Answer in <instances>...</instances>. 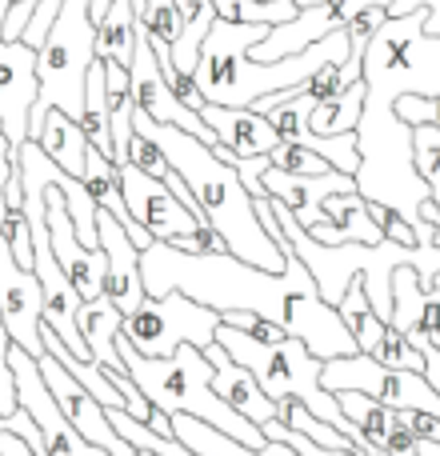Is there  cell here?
Segmentation results:
<instances>
[{
    "mask_svg": "<svg viewBox=\"0 0 440 456\" xmlns=\"http://www.w3.org/2000/svg\"><path fill=\"white\" fill-rule=\"evenodd\" d=\"M369 205V216L380 224V232H385V240H396V244H409V248H417V232H412V224L404 221L396 208L388 205H377V200H364Z\"/></svg>",
    "mask_w": 440,
    "mask_h": 456,
    "instance_id": "cell-36",
    "label": "cell"
},
{
    "mask_svg": "<svg viewBox=\"0 0 440 456\" xmlns=\"http://www.w3.org/2000/svg\"><path fill=\"white\" fill-rule=\"evenodd\" d=\"M321 385L329 388L332 396L337 393H364V396H372V401L388 404V409H412V412H433V417H440V396L425 380V372L388 369V364L372 361L369 353L324 361Z\"/></svg>",
    "mask_w": 440,
    "mask_h": 456,
    "instance_id": "cell-6",
    "label": "cell"
},
{
    "mask_svg": "<svg viewBox=\"0 0 440 456\" xmlns=\"http://www.w3.org/2000/svg\"><path fill=\"white\" fill-rule=\"evenodd\" d=\"M364 112V80H356L348 93H340L337 101H321L308 117V128L321 136H340V133H356Z\"/></svg>",
    "mask_w": 440,
    "mask_h": 456,
    "instance_id": "cell-24",
    "label": "cell"
},
{
    "mask_svg": "<svg viewBox=\"0 0 440 456\" xmlns=\"http://www.w3.org/2000/svg\"><path fill=\"white\" fill-rule=\"evenodd\" d=\"M216 345H224V353L232 356L236 364H244V369H249L252 377L260 380V388H265L273 401L297 396V401H305L308 409L316 412V417L329 420L332 428H340V433H345L348 441L356 444V425L345 417V409H340L337 396H332L329 388L321 385L324 361L308 353L305 340L289 337V340H281V345H260V340L244 337L240 329H232V324L220 321Z\"/></svg>",
    "mask_w": 440,
    "mask_h": 456,
    "instance_id": "cell-4",
    "label": "cell"
},
{
    "mask_svg": "<svg viewBox=\"0 0 440 456\" xmlns=\"http://www.w3.org/2000/svg\"><path fill=\"white\" fill-rule=\"evenodd\" d=\"M420 321H425L420 273L412 265H404L393 273V324L404 332V337H412V332H420Z\"/></svg>",
    "mask_w": 440,
    "mask_h": 456,
    "instance_id": "cell-25",
    "label": "cell"
},
{
    "mask_svg": "<svg viewBox=\"0 0 440 456\" xmlns=\"http://www.w3.org/2000/svg\"><path fill=\"white\" fill-rule=\"evenodd\" d=\"M433 228H436V232H433V244H436V248H440V216H436V221H433ZM436 289H440V273H436Z\"/></svg>",
    "mask_w": 440,
    "mask_h": 456,
    "instance_id": "cell-48",
    "label": "cell"
},
{
    "mask_svg": "<svg viewBox=\"0 0 440 456\" xmlns=\"http://www.w3.org/2000/svg\"><path fill=\"white\" fill-rule=\"evenodd\" d=\"M120 192H125V205H128V213H133V221L141 224L152 240H173V236L192 232V228L205 224L173 197V189H168L165 181L141 173L136 165L120 168Z\"/></svg>",
    "mask_w": 440,
    "mask_h": 456,
    "instance_id": "cell-11",
    "label": "cell"
},
{
    "mask_svg": "<svg viewBox=\"0 0 440 456\" xmlns=\"http://www.w3.org/2000/svg\"><path fill=\"white\" fill-rule=\"evenodd\" d=\"M297 8H313V4H321V0H292Z\"/></svg>",
    "mask_w": 440,
    "mask_h": 456,
    "instance_id": "cell-49",
    "label": "cell"
},
{
    "mask_svg": "<svg viewBox=\"0 0 440 456\" xmlns=\"http://www.w3.org/2000/svg\"><path fill=\"white\" fill-rule=\"evenodd\" d=\"M324 216L332 221V228L340 232L345 244H380L385 240V232H380V224L369 216V205H364L361 192L324 197Z\"/></svg>",
    "mask_w": 440,
    "mask_h": 456,
    "instance_id": "cell-20",
    "label": "cell"
},
{
    "mask_svg": "<svg viewBox=\"0 0 440 456\" xmlns=\"http://www.w3.org/2000/svg\"><path fill=\"white\" fill-rule=\"evenodd\" d=\"M417 456H440V444H433V441H420V444H417Z\"/></svg>",
    "mask_w": 440,
    "mask_h": 456,
    "instance_id": "cell-47",
    "label": "cell"
},
{
    "mask_svg": "<svg viewBox=\"0 0 440 456\" xmlns=\"http://www.w3.org/2000/svg\"><path fill=\"white\" fill-rule=\"evenodd\" d=\"M88 144L101 149L112 160V104H109V80H104V64L96 61L88 69V85H85V117H80Z\"/></svg>",
    "mask_w": 440,
    "mask_h": 456,
    "instance_id": "cell-21",
    "label": "cell"
},
{
    "mask_svg": "<svg viewBox=\"0 0 440 456\" xmlns=\"http://www.w3.org/2000/svg\"><path fill=\"white\" fill-rule=\"evenodd\" d=\"M133 128L144 133L168 157V165H173L176 173H181V181L192 189L205 221L224 236L232 256L249 260V265L265 268V273H284L292 248L284 252L281 244L268 236V228L260 224V216H257V200L249 197V189H244L240 173H236L232 165L216 160V152L208 149L205 141L189 136L184 128L157 125V120H149L144 112L133 117Z\"/></svg>",
    "mask_w": 440,
    "mask_h": 456,
    "instance_id": "cell-2",
    "label": "cell"
},
{
    "mask_svg": "<svg viewBox=\"0 0 440 456\" xmlns=\"http://www.w3.org/2000/svg\"><path fill=\"white\" fill-rule=\"evenodd\" d=\"M0 456H37L16 433H0Z\"/></svg>",
    "mask_w": 440,
    "mask_h": 456,
    "instance_id": "cell-44",
    "label": "cell"
},
{
    "mask_svg": "<svg viewBox=\"0 0 440 456\" xmlns=\"http://www.w3.org/2000/svg\"><path fill=\"white\" fill-rule=\"evenodd\" d=\"M372 4L388 8L393 0H321V4H313V8H300L289 24H276L249 56L260 64H276V61H284V56H297V53H305V48L345 32L348 20H356V16Z\"/></svg>",
    "mask_w": 440,
    "mask_h": 456,
    "instance_id": "cell-8",
    "label": "cell"
},
{
    "mask_svg": "<svg viewBox=\"0 0 440 456\" xmlns=\"http://www.w3.org/2000/svg\"><path fill=\"white\" fill-rule=\"evenodd\" d=\"M292 248V244H289ZM141 276L149 297H168L184 292L197 305L213 313H257L265 321L281 324L284 337H297L308 345V353L321 361L337 356H356L361 345L340 321V313L321 297L313 273L297 252H289L284 273H265L232 252L216 256H192V252L173 248L168 240H152L141 252Z\"/></svg>",
    "mask_w": 440,
    "mask_h": 456,
    "instance_id": "cell-1",
    "label": "cell"
},
{
    "mask_svg": "<svg viewBox=\"0 0 440 456\" xmlns=\"http://www.w3.org/2000/svg\"><path fill=\"white\" fill-rule=\"evenodd\" d=\"M128 72H133V104H136V112H144V117L157 120V125L184 128L189 136H197V141H205L208 149H216L220 141H216L213 128L205 125V117L192 112L189 104L168 88L165 72H160V64H157V53H152V45H149V32H144L141 24H136V53H133Z\"/></svg>",
    "mask_w": 440,
    "mask_h": 456,
    "instance_id": "cell-7",
    "label": "cell"
},
{
    "mask_svg": "<svg viewBox=\"0 0 440 456\" xmlns=\"http://www.w3.org/2000/svg\"><path fill=\"white\" fill-rule=\"evenodd\" d=\"M173 436L200 456H300L281 441H268L265 449H244L240 441L216 433L213 425H205V420H197V417H173Z\"/></svg>",
    "mask_w": 440,
    "mask_h": 456,
    "instance_id": "cell-18",
    "label": "cell"
},
{
    "mask_svg": "<svg viewBox=\"0 0 440 456\" xmlns=\"http://www.w3.org/2000/svg\"><path fill=\"white\" fill-rule=\"evenodd\" d=\"M337 313H340V321L348 324V332L356 337V345H361V353H372V348L380 345V337H385V329H388V321L372 308V300H369V289H364V281L356 276L353 284H348V292L340 297V305H337Z\"/></svg>",
    "mask_w": 440,
    "mask_h": 456,
    "instance_id": "cell-22",
    "label": "cell"
},
{
    "mask_svg": "<svg viewBox=\"0 0 440 456\" xmlns=\"http://www.w3.org/2000/svg\"><path fill=\"white\" fill-rule=\"evenodd\" d=\"M136 456H160V452H136Z\"/></svg>",
    "mask_w": 440,
    "mask_h": 456,
    "instance_id": "cell-50",
    "label": "cell"
},
{
    "mask_svg": "<svg viewBox=\"0 0 440 456\" xmlns=\"http://www.w3.org/2000/svg\"><path fill=\"white\" fill-rule=\"evenodd\" d=\"M340 69H345V64H329V69L316 72V77L305 85L308 101L321 104V101H337L340 93H348V85H345V77H340Z\"/></svg>",
    "mask_w": 440,
    "mask_h": 456,
    "instance_id": "cell-40",
    "label": "cell"
},
{
    "mask_svg": "<svg viewBox=\"0 0 440 456\" xmlns=\"http://www.w3.org/2000/svg\"><path fill=\"white\" fill-rule=\"evenodd\" d=\"M417 433L409 425V409H396L393 412V428H388V441H385V456H417Z\"/></svg>",
    "mask_w": 440,
    "mask_h": 456,
    "instance_id": "cell-39",
    "label": "cell"
},
{
    "mask_svg": "<svg viewBox=\"0 0 440 456\" xmlns=\"http://www.w3.org/2000/svg\"><path fill=\"white\" fill-rule=\"evenodd\" d=\"M12 337L4 329V316H0V417H12L20 404H16V377H12Z\"/></svg>",
    "mask_w": 440,
    "mask_h": 456,
    "instance_id": "cell-35",
    "label": "cell"
},
{
    "mask_svg": "<svg viewBox=\"0 0 440 456\" xmlns=\"http://www.w3.org/2000/svg\"><path fill=\"white\" fill-rule=\"evenodd\" d=\"M220 313L197 305L184 292H168V297H144L136 313L125 316V337L141 356H173L176 348H208L216 340Z\"/></svg>",
    "mask_w": 440,
    "mask_h": 456,
    "instance_id": "cell-5",
    "label": "cell"
},
{
    "mask_svg": "<svg viewBox=\"0 0 440 456\" xmlns=\"http://www.w3.org/2000/svg\"><path fill=\"white\" fill-rule=\"evenodd\" d=\"M200 117H205V125L216 133V141L224 144V149H232L240 160L268 157V152L281 144L273 120L260 117V112H252V109H224V104H205V109H200Z\"/></svg>",
    "mask_w": 440,
    "mask_h": 456,
    "instance_id": "cell-15",
    "label": "cell"
},
{
    "mask_svg": "<svg viewBox=\"0 0 440 456\" xmlns=\"http://www.w3.org/2000/svg\"><path fill=\"white\" fill-rule=\"evenodd\" d=\"M220 321H224V324H232V329H240L244 337L260 340V345H281V340H289V337H284V329H281V324L265 321V316H257V313H224V316H220Z\"/></svg>",
    "mask_w": 440,
    "mask_h": 456,
    "instance_id": "cell-34",
    "label": "cell"
},
{
    "mask_svg": "<svg viewBox=\"0 0 440 456\" xmlns=\"http://www.w3.org/2000/svg\"><path fill=\"white\" fill-rule=\"evenodd\" d=\"M32 141H37L40 149L53 157V165H61L69 176H77V181L85 176V157H88V149H93V144H88V136H85V128H80V120H72L69 112L53 109Z\"/></svg>",
    "mask_w": 440,
    "mask_h": 456,
    "instance_id": "cell-17",
    "label": "cell"
},
{
    "mask_svg": "<svg viewBox=\"0 0 440 456\" xmlns=\"http://www.w3.org/2000/svg\"><path fill=\"white\" fill-rule=\"evenodd\" d=\"M205 356H208V364H213V372H216V380H213V388L220 393V401L228 404L232 412H240L244 420H252V425H268V420H276V401L260 388V380L252 377L244 364H236L232 356L224 353V345H208L205 348Z\"/></svg>",
    "mask_w": 440,
    "mask_h": 456,
    "instance_id": "cell-14",
    "label": "cell"
},
{
    "mask_svg": "<svg viewBox=\"0 0 440 456\" xmlns=\"http://www.w3.org/2000/svg\"><path fill=\"white\" fill-rule=\"evenodd\" d=\"M409 340H412V348L425 356V380L436 388V396H440V348H433L425 337H409Z\"/></svg>",
    "mask_w": 440,
    "mask_h": 456,
    "instance_id": "cell-43",
    "label": "cell"
},
{
    "mask_svg": "<svg viewBox=\"0 0 440 456\" xmlns=\"http://www.w3.org/2000/svg\"><path fill=\"white\" fill-rule=\"evenodd\" d=\"M128 165H136L141 173L157 176V181H165L168 173H173V165H168V157L157 149V144L149 141L144 133H133V141H128Z\"/></svg>",
    "mask_w": 440,
    "mask_h": 456,
    "instance_id": "cell-33",
    "label": "cell"
},
{
    "mask_svg": "<svg viewBox=\"0 0 440 456\" xmlns=\"http://www.w3.org/2000/svg\"><path fill=\"white\" fill-rule=\"evenodd\" d=\"M8 176H12V144L8 136L0 133V236H4V224H8Z\"/></svg>",
    "mask_w": 440,
    "mask_h": 456,
    "instance_id": "cell-42",
    "label": "cell"
},
{
    "mask_svg": "<svg viewBox=\"0 0 440 456\" xmlns=\"http://www.w3.org/2000/svg\"><path fill=\"white\" fill-rule=\"evenodd\" d=\"M297 12L300 8L292 0H240L244 24H268V28H276V24H289Z\"/></svg>",
    "mask_w": 440,
    "mask_h": 456,
    "instance_id": "cell-31",
    "label": "cell"
},
{
    "mask_svg": "<svg viewBox=\"0 0 440 456\" xmlns=\"http://www.w3.org/2000/svg\"><path fill=\"white\" fill-rule=\"evenodd\" d=\"M213 8H216V20H228V24L240 20V0H213Z\"/></svg>",
    "mask_w": 440,
    "mask_h": 456,
    "instance_id": "cell-45",
    "label": "cell"
},
{
    "mask_svg": "<svg viewBox=\"0 0 440 456\" xmlns=\"http://www.w3.org/2000/svg\"><path fill=\"white\" fill-rule=\"evenodd\" d=\"M176 8H181V40L173 45V64L192 77L200 64V48L216 24V8L213 0H176Z\"/></svg>",
    "mask_w": 440,
    "mask_h": 456,
    "instance_id": "cell-19",
    "label": "cell"
},
{
    "mask_svg": "<svg viewBox=\"0 0 440 456\" xmlns=\"http://www.w3.org/2000/svg\"><path fill=\"white\" fill-rule=\"evenodd\" d=\"M77 324H80V337H85L88 348H93V356L101 361V369L104 372H125V361H120V353H117L120 329H125V313H120L109 297L80 300Z\"/></svg>",
    "mask_w": 440,
    "mask_h": 456,
    "instance_id": "cell-16",
    "label": "cell"
},
{
    "mask_svg": "<svg viewBox=\"0 0 440 456\" xmlns=\"http://www.w3.org/2000/svg\"><path fill=\"white\" fill-rule=\"evenodd\" d=\"M420 4L428 8V24H425V32L440 37V0H420Z\"/></svg>",
    "mask_w": 440,
    "mask_h": 456,
    "instance_id": "cell-46",
    "label": "cell"
},
{
    "mask_svg": "<svg viewBox=\"0 0 440 456\" xmlns=\"http://www.w3.org/2000/svg\"><path fill=\"white\" fill-rule=\"evenodd\" d=\"M136 24L160 45L181 40V8H176V0H136Z\"/></svg>",
    "mask_w": 440,
    "mask_h": 456,
    "instance_id": "cell-26",
    "label": "cell"
},
{
    "mask_svg": "<svg viewBox=\"0 0 440 456\" xmlns=\"http://www.w3.org/2000/svg\"><path fill=\"white\" fill-rule=\"evenodd\" d=\"M372 361H380V364H388V369H409V372H425V356L412 348V340L404 337L396 324H388L385 329V337H380V345L372 348Z\"/></svg>",
    "mask_w": 440,
    "mask_h": 456,
    "instance_id": "cell-27",
    "label": "cell"
},
{
    "mask_svg": "<svg viewBox=\"0 0 440 456\" xmlns=\"http://www.w3.org/2000/svg\"><path fill=\"white\" fill-rule=\"evenodd\" d=\"M96 228H101V252L109 260V273H104V297L120 308V313H136L144 305V276H141V248L133 244L128 228L117 221L112 213L96 216Z\"/></svg>",
    "mask_w": 440,
    "mask_h": 456,
    "instance_id": "cell-13",
    "label": "cell"
},
{
    "mask_svg": "<svg viewBox=\"0 0 440 456\" xmlns=\"http://www.w3.org/2000/svg\"><path fill=\"white\" fill-rule=\"evenodd\" d=\"M396 117L409 128H425V125L440 128V96H417V93L396 96Z\"/></svg>",
    "mask_w": 440,
    "mask_h": 456,
    "instance_id": "cell-32",
    "label": "cell"
},
{
    "mask_svg": "<svg viewBox=\"0 0 440 456\" xmlns=\"http://www.w3.org/2000/svg\"><path fill=\"white\" fill-rule=\"evenodd\" d=\"M265 189L273 200H281L308 232H316L321 224H329L324 216V197H340V192H356V176L348 173H324V176H297V173H281V168L268 165L265 168Z\"/></svg>",
    "mask_w": 440,
    "mask_h": 456,
    "instance_id": "cell-12",
    "label": "cell"
},
{
    "mask_svg": "<svg viewBox=\"0 0 440 456\" xmlns=\"http://www.w3.org/2000/svg\"><path fill=\"white\" fill-rule=\"evenodd\" d=\"M40 372H45V380H48V388H53L61 412L72 420V428H77V433L85 436L88 444H96V449H104V452H112V456H136L133 444H128L125 436L112 428L109 409H104V404L96 401V396L88 393V388L80 385V380L72 377V372L64 369V364L56 361L53 353L40 356Z\"/></svg>",
    "mask_w": 440,
    "mask_h": 456,
    "instance_id": "cell-10",
    "label": "cell"
},
{
    "mask_svg": "<svg viewBox=\"0 0 440 456\" xmlns=\"http://www.w3.org/2000/svg\"><path fill=\"white\" fill-rule=\"evenodd\" d=\"M273 168H281V173H297V176H324V173H332V165L321 157V152H313V149H305V144H276L273 152Z\"/></svg>",
    "mask_w": 440,
    "mask_h": 456,
    "instance_id": "cell-30",
    "label": "cell"
},
{
    "mask_svg": "<svg viewBox=\"0 0 440 456\" xmlns=\"http://www.w3.org/2000/svg\"><path fill=\"white\" fill-rule=\"evenodd\" d=\"M4 240L12 248V256L20 260L24 268H32V224L24 213H8V224H4Z\"/></svg>",
    "mask_w": 440,
    "mask_h": 456,
    "instance_id": "cell-38",
    "label": "cell"
},
{
    "mask_svg": "<svg viewBox=\"0 0 440 456\" xmlns=\"http://www.w3.org/2000/svg\"><path fill=\"white\" fill-rule=\"evenodd\" d=\"M412 149H417V173L425 176V184L433 189V200L440 208V128L433 125L412 128Z\"/></svg>",
    "mask_w": 440,
    "mask_h": 456,
    "instance_id": "cell-29",
    "label": "cell"
},
{
    "mask_svg": "<svg viewBox=\"0 0 440 456\" xmlns=\"http://www.w3.org/2000/svg\"><path fill=\"white\" fill-rule=\"evenodd\" d=\"M276 420H281L284 428H292V433L308 436L313 444H324V449H356V444L348 441L340 428H332L329 420H321L305 401H297V396H284V401H276Z\"/></svg>",
    "mask_w": 440,
    "mask_h": 456,
    "instance_id": "cell-23",
    "label": "cell"
},
{
    "mask_svg": "<svg viewBox=\"0 0 440 456\" xmlns=\"http://www.w3.org/2000/svg\"><path fill=\"white\" fill-rule=\"evenodd\" d=\"M117 353H120V361H125V372L136 380V388L149 396V404L165 409L168 417H197V420H205V425H213L216 433L240 441L244 449H265L268 444L265 428L244 420L240 412H232L220 401V393L213 388L216 372H213V364H208L205 348L184 345V348H176L173 356H141L128 345L125 332H120Z\"/></svg>",
    "mask_w": 440,
    "mask_h": 456,
    "instance_id": "cell-3",
    "label": "cell"
},
{
    "mask_svg": "<svg viewBox=\"0 0 440 456\" xmlns=\"http://www.w3.org/2000/svg\"><path fill=\"white\" fill-rule=\"evenodd\" d=\"M0 316H4V329L12 337V345L40 361L45 356V337H40V324H45V289H40L37 273L12 256L4 236H0Z\"/></svg>",
    "mask_w": 440,
    "mask_h": 456,
    "instance_id": "cell-9",
    "label": "cell"
},
{
    "mask_svg": "<svg viewBox=\"0 0 440 456\" xmlns=\"http://www.w3.org/2000/svg\"><path fill=\"white\" fill-rule=\"evenodd\" d=\"M168 244L181 248V252H192V256H216V252H228L224 236H220L213 224H200V228H192V232H181V236H173Z\"/></svg>",
    "mask_w": 440,
    "mask_h": 456,
    "instance_id": "cell-37",
    "label": "cell"
},
{
    "mask_svg": "<svg viewBox=\"0 0 440 456\" xmlns=\"http://www.w3.org/2000/svg\"><path fill=\"white\" fill-rule=\"evenodd\" d=\"M412 337H425L433 348H440V289L425 292V321H420V332Z\"/></svg>",
    "mask_w": 440,
    "mask_h": 456,
    "instance_id": "cell-41",
    "label": "cell"
},
{
    "mask_svg": "<svg viewBox=\"0 0 440 456\" xmlns=\"http://www.w3.org/2000/svg\"><path fill=\"white\" fill-rule=\"evenodd\" d=\"M313 109H316V104L308 101V93L300 88V96H292V101L276 104V109L268 112V120H273L276 136H281L284 144H297L300 136L308 133V117H313Z\"/></svg>",
    "mask_w": 440,
    "mask_h": 456,
    "instance_id": "cell-28",
    "label": "cell"
}]
</instances>
